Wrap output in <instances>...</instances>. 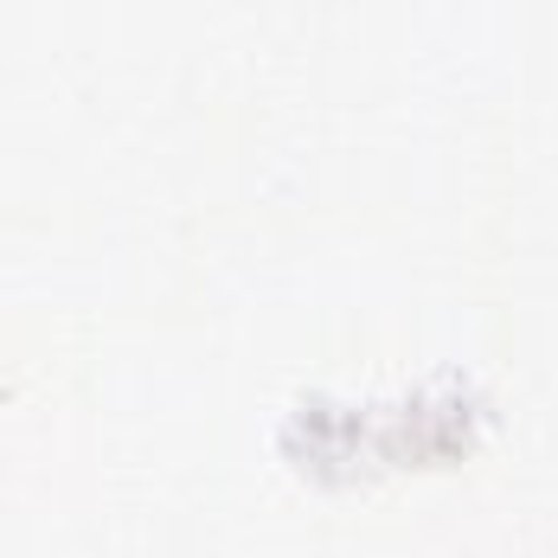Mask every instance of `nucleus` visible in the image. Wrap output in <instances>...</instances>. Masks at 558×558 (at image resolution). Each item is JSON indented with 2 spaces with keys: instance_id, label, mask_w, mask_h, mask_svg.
<instances>
[]
</instances>
